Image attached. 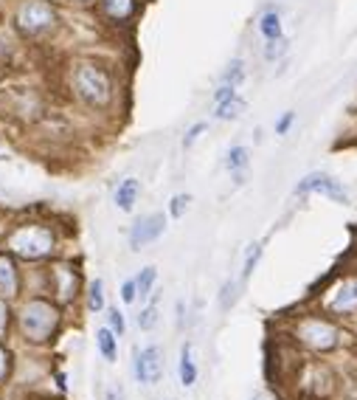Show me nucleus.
I'll return each mask as SVG.
<instances>
[{
    "instance_id": "nucleus-1",
    "label": "nucleus",
    "mask_w": 357,
    "mask_h": 400,
    "mask_svg": "<svg viewBox=\"0 0 357 400\" xmlns=\"http://www.w3.org/2000/svg\"><path fill=\"white\" fill-rule=\"evenodd\" d=\"M0 248H6L12 256L28 265H46L60 256L62 234L54 220L48 217H17L3 229Z\"/></svg>"
},
{
    "instance_id": "nucleus-15",
    "label": "nucleus",
    "mask_w": 357,
    "mask_h": 400,
    "mask_svg": "<svg viewBox=\"0 0 357 400\" xmlns=\"http://www.w3.org/2000/svg\"><path fill=\"white\" fill-rule=\"evenodd\" d=\"M197 375H200V369H197V361H194V344L186 341L181 347V358H177V378H181V383L186 389H192L197 383Z\"/></svg>"
},
{
    "instance_id": "nucleus-16",
    "label": "nucleus",
    "mask_w": 357,
    "mask_h": 400,
    "mask_svg": "<svg viewBox=\"0 0 357 400\" xmlns=\"http://www.w3.org/2000/svg\"><path fill=\"white\" fill-rule=\"evenodd\" d=\"M96 349H99V355L107 364H116V358H118V336L107 324L96 330Z\"/></svg>"
},
{
    "instance_id": "nucleus-32",
    "label": "nucleus",
    "mask_w": 357,
    "mask_h": 400,
    "mask_svg": "<svg viewBox=\"0 0 357 400\" xmlns=\"http://www.w3.org/2000/svg\"><path fill=\"white\" fill-rule=\"evenodd\" d=\"M205 130H208V121H197V124H192V127L186 130V136H183V150H192V147H194V141L203 136Z\"/></svg>"
},
{
    "instance_id": "nucleus-36",
    "label": "nucleus",
    "mask_w": 357,
    "mask_h": 400,
    "mask_svg": "<svg viewBox=\"0 0 357 400\" xmlns=\"http://www.w3.org/2000/svg\"><path fill=\"white\" fill-rule=\"evenodd\" d=\"M71 3H76V6H82V3H91V0H71Z\"/></svg>"
},
{
    "instance_id": "nucleus-22",
    "label": "nucleus",
    "mask_w": 357,
    "mask_h": 400,
    "mask_svg": "<svg viewBox=\"0 0 357 400\" xmlns=\"http://www.w3.org/2000/svg\"><path fill=\"white\" fill-rule=\"evenodd\" d=\"M158 319H161V313H158V293H152L149 296V302L141 307V313H138V330H144V333H149L155 324H158Z\"/></svg>"
},
{
    "instance_id": "nucleus-23",
    "label": "nucleus",
    "mask_w": 357,
    "mask_h": 400,
    "mask_svg": "<svg viewBox=\"0 0 357 400\" xmlns=\"http://www.w3.org/2000/svg\"><path fill=\"white\" fill-rule=\"evenodd\" d=\"M15 330V304L0 299V338H9V333Z\"/></svg>"
},
{
    "instance_id": "nucleus-37",
    "label": "nucleus",
    "mask_w": 357,
    "mask_h": 400,
    "mask_svg": "<svg viewBox=\"0 0 357 400\" xmlns=\"http://www.w3.org/2000/svg\"><path fill=\"white\" fill-rule=\"evenodd\" d=\"M3 229H6V226H3V223H0V240H3Z\"/></svg>"
},
{
    "instance_id": "nucleus-14",
    "label": "nucleus",
    "mask_w": 357,
    "mask_h": 400,
    "mask_svg": "<svg viewBox=\"0 0 357 400\" xmlns=\"http://www.w3.org/2000/svg\"><path fill=\"white\" fill-rule=\"evenodd\" d=\"M99 6L102 15L116 26L132 23V17L138 15V0H99Z\"/></svg>"
},
{
    "instance_id": "nucleus-19",
    "label": "nucleus",
    "mask_w": 357,
    "mask_h": 400,
    "mask_svg": "<svg viewBox=\"0 0 357 400\" xmlns=\"http://www.w3.org/2000/svg\"><path fill=\"white\" fill-rule=\"evenodd\" d=\"M245 107H248V102H245V99L231 96V99H226V102H219V105H217L214 116H217L219 121H234V119H239V116L245 113Z\"/></svg>"
},
{
    "instance_id": "nucleus-11",
    "label": "nucleus",
    "mask_w": 357,
    "mask_h": 400,
    "mask_svg": "<svg viewBox=\"0 0 357 400\" xmlns=\"http://www.w3.org/2000/svg\"><path fill=\"white\" fill-rule=\"evenodd\" d=\"M309 192H318V195H327L332 198L335 203H349V192L340 181H335V177L324 175V172H312L306 175L304 181L295 186V195H309Z\"/></svg>"
},
{
    "instance_id": "nucleus-3",
    "label": "nucleus",
    "mask_w": 357,
    "mask_h": 400,
    "mask_svg": "<svg viewBox=\"0 0 357 400\" xmlns=\"http://www.w3.org/2000/svg\"><path fill=\"white\" fill-rule=\"evenodd\" d=\"M71 91L91 110H107L113 105L116 87H113V76L104 65L82 60V62H73V68H71Z\"/></svg>"
},
{
    "instance_id": "nucleus-20",
    "label": "nucleus",
    "mask_w": 357,
    "mask_h": 400,
    "mask_svg": "<svg viewBox=\"0 0 357 400\" xmlns=\"http://www.w3.org/2000/svg\"><path fill=\"white\" fill-rule=\"evenodd\" d=\"M136 285H138V299L149 302V296L155 293V285H158V268H155V265L141 268V274L136 277Z\"/></svg>"
},
{
    "instance_id": "nucleus-30",
    "label": "nucleus",
    "mask_w": 357,
    "mask_h": 400,
    "mask_svg": "<svg viewBox=\"0 0 357 400\" xmlns=\"http://www.w3.org/2000/svg\"><path fill=\"white\" fill-rule=\"evenodd\" d=\"M259 256H262V243H253V245L248 248V254H245V268H242V282H248V279H250L253 268H256V265H259Z\"/></svg>"
},
{
    "instance_id": "nucleus-2",
    "label": "nucleus",
    "mask_w": 357,
    "mask_h": 400,
    "mask_svg": "<svg viewBox=\"0 0 357 400\" xmlns=\"http://www.w3.org/2000/svg\"><path fill=\"white\" fill-rule=\"evenodd\" d=\"M65 324V307L46 293H26L15 304V336L26 347H48Z\"/></svg>"
},
{
    "instance_id": "nucleus-18",
    "label": "nucleus",
    "mask_w": 357,
    "mask_h": 400,
    "mask_svg": "<svg viewBox=\"0 0 357 400\" xmlns=\"http://www.w3.org/2000/svg\"><path fill=\"white\" fill-rule=\"evenodd\" d=\"M15 364H17V358H15V349L0 338V389H3L12 378H15Z\"/></svg>"
},
{
    "instance_id": "nucleus-17",
    "label": "nucleus",
    "mask_w": 357,
    "mask_h": 400,
    "mask_svg": "<svg viewBox=\"0 0 357 400\" xmlns=\"http://www.w3.org/2000/svg\"><path fill=\"white\" fill-rule=\"evenodd\" d=\"M84 307H87V313H104V310H107L104 282L102 279H93L91 285L84 288Z\"/></svg>"
},
{
    "instance_id": "nucleus-25",
    "label": "nucleus",
    "mask_w": 357,
    "mask_h": 400,
    "mask_svg": "<svg viewBox=\"0 0 357 400\" xmlns=\"http://www.w3.org/2000/svg\"><path fill=\"white\" fill-rule=\"evenodd\" d=\"M242 79H245V62H242V60H234V62H228L226 73H222V85L239 87V85H242Z\"/></svg>"
},
{
    "instance_id": "nucleus-10",
    "label": "nucleus",
    "mask_w": 357,
    "mask_h": 400,
    "mask_svg": "<svg viewBox=\"0 0 357 400\" xmlns=\"http://www.w3.org/2000/svg\"><path fill=\"white\" fill-rule=\"evenodd\" d=\"M166 232V214L163 211H152L138 217L129 229V251H141L147 245H152L155 240H161Z\"/></svg>"
},
{
    "instance_id": "nucleus-6",
    "label": "nucleus",
    "mask_w": 357,
    "mask_h": 400,
    "mask_svg": "<svg viewBox=\"0 0 357 400\" xmlns=\"http://www.w3.org/2000/svg\"><path fill=\"white\" fill-rule=\"evenodd\" d=\"M293 338H295L301 347L312 349V352H329V349H335V347L340 344V330H338L332 322H327V319L309 316V319H301V322L295 324Z\"/></svg>"
},
{
    "instance_id": "nucleus-34",
    "label": "nucleus",
    "mask_w": 357,
    "mask_h": 400,
    "mask_svg": "<svg viewBox=\"0 0 357 400\" xmlns=\"http://www.w3.org/2000/svg\"><path fill=\"white\" fill-rule=\"evenodd\" d=\"M293 121H295V113H284V116L276 121V132H279V136H287V130L293 127Z\"/></svg>"
},
{
    "instance_id": "nucleus-21",
    "label": "nucleus",
    "mask_w": 357,
    "mask_h": 400,
    "mask_svg": "<svg viewBox=\"0 0 357 400\" xmlns=\"http://www.w3.org/2000/svg\"><path fill=\"white\" fill-rule=\"evenodd\" d=\"M259 31H262V37L271 42V40H279V37H284L282 34V17H279V12H264L262 17H259Z\"/></svg>"
},
{
    "instance_id": "nucleus-8",
    "label": "nucleus",
    "mask_w": 357,
    "mask_h": 400,
    "mask_svg": "<svg viewBox=\"0 0 357 400\" xmlns=\"http://www.w3.org/2000/svg\"><path fill=\"white\" fill-rule=\"evenodd\" d=\"M295 383L309 394V397H329L335 392V372L321 364V361H306L298 367V375H295Z\"/></svg>"
},
{
    "instance_id": "nucleus-28",
    "label": "nucleus",
    "mask_w": 357,
    "mask_h": 400,
    "mask_svg": "<svg viewBox=\"0 0 357 400\" xmlns=\"http://www.w3.org/2000/svg\"><path fill=\"white\" fill-rule=\"evenodd\" d=\"M189 206H192V195H174L172 200H169V217H174V220H181V217H186V211H189Z\"/></svg>"
},
{
    "instance_id": "nucleus-13",
    "label": "nucleus",
    "mask_w": 357,
    "mask_h": 400,
    "mask_svg": "<svg viewBox=\"0 0 357 400\" xmlns=\"http://www.w3.org/2000/svg\"><path fill=\"white\" fill-rule=\"evenodd\" d=\"M141 192H144V186H141L138 177H124V181L116 186V192H113L116 209L118 211H132L138 206V200H141Z\"/></svg>"
},
{
    "instance_id": "nucleus-24",
    "label": "nucleus",
    "mask_w": 357,
    "mask_h": 400,
    "mask_svg": "<svg viewBox=\"0 0 357 400\" xmlns=\"http://www.w3.org/2000/svg\"><path fill=\"white\" fill-rule=\"evenodd\" d=\"M248 161H250L248 147H231L228 155H226V169H231V172H242V169L248 166Z\"/></svg>"
},
{
    "instance_id": "nucleus-27",
    "label": "nucleus",
    "mask_w": 357,
    "mask_h": 400,
    "mask_svg": "<svg viewBox=\"0 0 357 400\" xmlns=\"http://www.w3.org/2000/svg\"><path fill=\"white\" fill-rule=\"evenodd\" d=\"M237 296H239V282H237V279H228L226 285H222V290H219V307H222V310H231L234 302H237Z\"/></svg>"
},
{
    "instance_id": "nucleus-7",
    "label": "nucleus",
    "mask_w": 357,
    "mask_h": 400,
    "mask_svg": "<svg viewBox=\"0 0 357 400\" xmlns=\"http://www.w3.org/2000/svg\"><path fill=\"white\" fill-rule=\"evenodd\" d=\"M132 372H136V381L141 386H158L163 381L166 372V358L163 349L158 344H147V347H136L132 349Z\"/></svg>"
},
{
    "instance_id": "nucleus-35",
    "label": "nucleus",
    "mask_w": 357,
    "mask_h": 400,
    "mask_svg": "<svg viewBox=\"0 0 357 400\" xmlns=\"http://www.w3.org/2000/svg\"><path fill=\"white\" fill-rule=\"evenodd\" d=\"M346 400H357V378L349 381V386H346Z\"/></svg>"
},
{
    "instance_id": "nucleus-31",
    "label": "nucleus",
    "mask_w": 357,
    "mask_h": 400,
    "mask_svg": "<svg viewBox=\"0 0 357 400\" xmlns=\"http://www.w3.org/2000/svg\"><path fill=\"white\" fill-rule=\"evenodd\" d=\"M118 296H121L124 304H136V302H138V285H136V277H129V279L121 282Z\"/></svg>"
},
{
    "instance_id": "nucleus-29",
    "label": "nucleus",
    "mask_w": 357,
    "mask_h": 400,
    "mask_svg": "<svg viewBox=\"0 0 357 400\" xmlns=\"http://www.w3.org/2000/svg\"><path fill=\"white\" fill-rule=\"evenodd\" d=\"M287 49H290V42H287L284 37L271 40V42H267V46H264V60H267V62H276L279 57H284V54H287Z\"/></svg>"
},
{
    "instance_id": "nucleus-5",
    "label": "nucleus",
    "mask_w": 357,
    "mask_h": 400,
    "mask_svg": "<svg viewBox=\"0 0 357 400\" xmlns=\"http://www.w3.org/2000/svg\"><path fill=\"white\" fill-rule=\"evenodd\" d=\"M15 26L28 40H42L57 31L60 12L51 0H23L15 12Z\"/></svg>"
},
{
    "instance_id": "nucleus-33",
    "label": "nucleus",
    "mask_w": 357,
    "mask_h": 400,
    "mask_svg": "<svg viewBox=\"0 0 357 400\" xmlns=\"http://www.w3.org/2000/svg\"><path fill=\"white\" fill-rule=\"evenodd\" d=\"M231 96H237V87H231V85H219L217 91H214V102H217V105L226 102V99H231Z\"/></svg>"
},
{
    "instance_id": "nucleus-12",
    "label": "nucleus",
    "mask_w": 357,
    "mask_h": 400,
    "mask_svg": "<svg viewBox=\"0 0 357 400\" xmlns=\"http://www.w3.org/2000/svg\"><path fill=\"white\" fill-rule=\"evenodd\" d=\"M327 310L335 316H351L357 313V277H349L335 285V290L327 299Z\"/></svg>"
},
{
    "instance_id": "nucleus-26",
    "label": "nucleus",
    "mask_w": 357,
    "mask_h": 400,
    "mask_svg": "<svg viewBox=\"0 0 357 400\" xmlns=\"http://www.w3.org/2000/svg\"><path fill=\"white\" fill-rule=\"evenodd\" d=\"M104 316H107V327L121 338V336H127V319H124V313H121V310L113 304V307H107L104 310Z\"/></svg>"
},
{
    "instance_id": "nucleus-4",
    "label": "nucleus",
    "mask_w": 357,
    "mask_h": 400,
    "mask_svg": "<svg viewBox=\"0 0 357 400\" xmlns=\"http://www.w3.org/2000/svg\"><path fill=\"white\" fill-rule=\"evenodd\" d=\"M46 271V296H51L60 307H71L82 299L84 285H82V271L71 259H51L42 265Z\"/></svg>"
},
{
    "instance_id": "nucleus-9",
    "label": "nucleus",
    "mask_w": 357,
    "mask_h": 400,
    "mask_svg": "<svg viewBox=\"0 0 357 400\" xmlns=\"http://www.w3.org/2000/svg\"><path fill=\"white\" fill-rule=\"evenodd\" d=\"M26 296V271L20 268V259L12 256L6 248H0V299L17 304Z\"/></svg>"
}]
</instances>
